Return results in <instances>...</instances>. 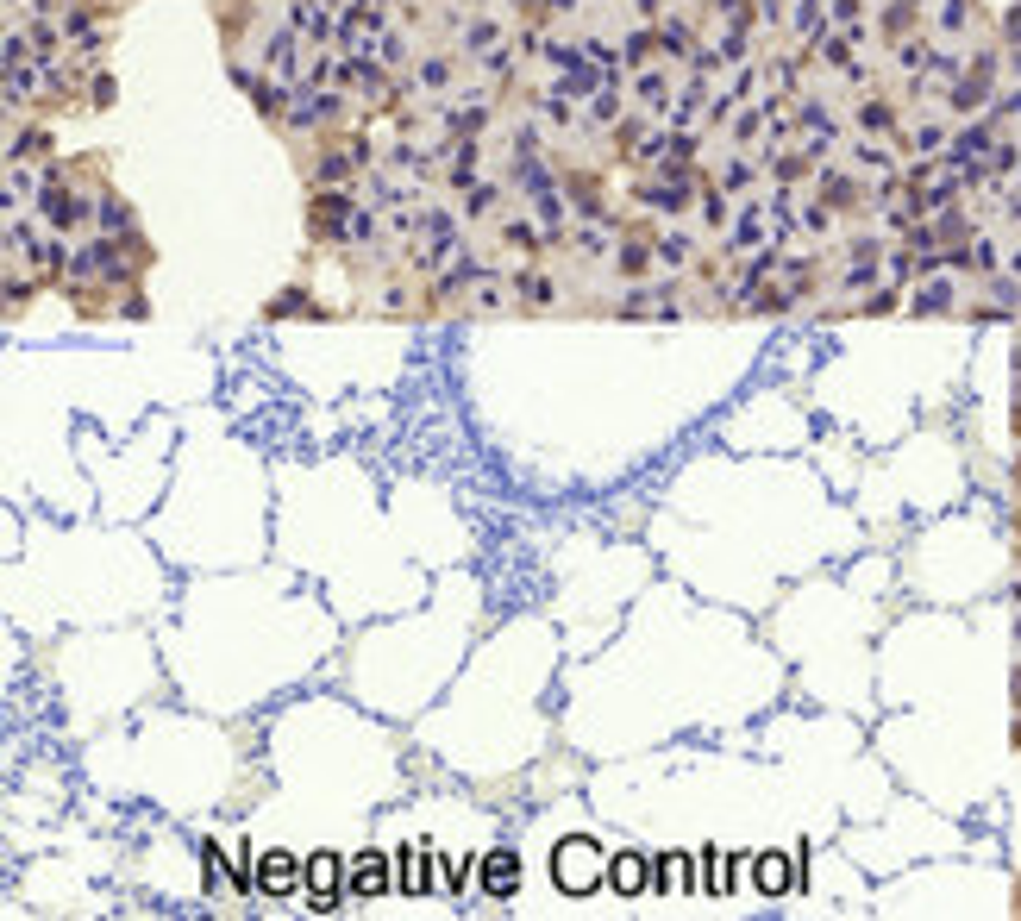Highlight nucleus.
I'll use <instances>...</instances> for the list:
<instances>
[{
  "instance_id": "obj_1",
  "label": "nucleus",
  "mask_w": 1021,
  "mask_h": 921,
  "mask_svg": "<svg viewBox=\"0 0 1021 921\" xmlns=\"http://www.w3.org/2000/svg\"><path fill=\"white\" fill-rule=\"evenodd\" d=\"M552 871H558V890H571V896H589V890H602V853L589 840H564L558 846V859H552Z\"/></svg>"
},
{
  "instance_id": "obj_2",
  "label": "nucleus",
  "mask_w": 1021,
  "mask_h": 921,
  "mask_svg": "<svg viewBox=\"0 0 1021 921\" xmlns=\"http://www.w3.org/2000/svg\"><path fill=\"white\" fill-rule=\"evenodd\" d=\"M345 865L351 859H339V853H314V859H307V909H314V915H332L351 896Z\"/></svg>"
},
{
  "instance_id": "obj_3",
  "label": "nucleus",
  "mask_w": 1021,
  "mask_h": 921,
  "mask_svg": "<svg viewBox=\"0 0 1021 921\" xmlns=\"http://www.w3.org/2000/svg\"><path fill=\"white\" fill-rule=\"evenodd\" d=\"M307 890V859H289V853H257V896H270V903H282V896Z\"/></svg>"
},
{
  "instance_id": "obj_4",
  "label": "nucleus",
  "mask_w": 1021,
  "mask_h": 921,
  "mask_svg": "<svg viewBox=\"0 0 1021 921\" xmlns=\"http://www.w3.org/2000/svg\"><path fill=\"white\" fill-rule=\"evenodd\" d=\"M345 884H351V896H383L389 890V853H358L345 865Z\"/></svg>"
},
{
  "instance_id": "obj_5",
  "label": "nucleus",
  "mask_w": 1021,
  "mask_h": 921,
  "mask_svg": "<svg viewBox=\"0 0 1021 921\" xmlns=\"http://www.w3.org/2000/svg\"><path fill=\"white\" fill-rule=\"evenodd\" d=\"M608 884L621 890V896L652 890V859H646V853H621V859H608Z\"/></svg>"
},
{
  "instance_id": "obj_6",
  "label": "nucleus",
  "mask_w": 1021,
  "mask_h": 921,
  "mask_svg": "<svg viewBox=\"0 0 1021 921\" xmlns=\"http://www.w3.org/2000/svg\"><path fill=\"white\" fill-rule=\"evenodd\" d=\"M514 884H520V859L502 846V853L483 859V890H489V896H514Z\"/></svg>"
},
{
  "instance_id": "obj_7",
  "label": "nucleus",
  "mask_w": 1021,
  "mask_h": 921,
  "mask_svg": "<svg viewBox=\"0 0 1021 921\" xmlns=\"http://www.w3.org/2000/svg\"><path fill=\"white\" fill-rule=\"evenodd\" d=\"M758 890L765 896L790 890V853H758Z\"/></svg>"
},
{
  "instance_id": "obj_8",
  "label": "nucleus",
  "mask_w": 1021,
  "mask_h": 921,
  "mask_svg": "<svg viewBox=\"0 0 1021 921\" xmlns=\"http://www.w3.org/2000/svg\"><path fill=\"white\" fill-rule=\"evenodd\" d=\"M345 207H351L345 195H326V201L314 207V226H320V232H339V226H345Z\"/></svg>"
},
{
  "instance_id": "obj_9",
  "label": "nucleus",
  "mask_w": 1021,
  "mask_h": 921,
  "mask_svg": "<svg viewBox=\"0 0 1021 921\" xmlns=\"http://www.w3.org/2000/svg\"><path fill=\"white\" fill-rule=\"evenodd\" d=\"M621 270H627V276L646 270V245H627V251H621Z\"/></svg>"
}]
</instances>
